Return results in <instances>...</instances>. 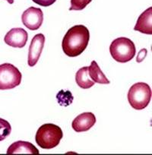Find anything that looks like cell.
<instances>
[{"label":"cell","mask_w":152,"mask_h":155,"mask_svg":"<svg viewBox=\"0 0 152 155\" xmlns=\"http://www.w3.org/2000/svg\"><path fill=\"white\" fill-rule=\"evenodd\" d=\"M6 153L7 154H39L40 152L31 142L18 141L9 146Z\"/></svg>","instance_id":"10"},{"label":"cell","mask_w":152,"mask_h":155,"mask_svg":"<svg viewBox=\"0 0 152 155\" xmlns=\"http://www.w3.org/2000/svg\"><path fill=\"white\" fill-rule=\"evenodd\" d=\"M23 25L31 31L38 30L44 21V13L39 8L30 7L25 10L21 15Z\"/></svg>","instance_id":"6"},{"label":"cell","mask_w":152,"mask_h":155,"mask_svg":"<svg viewBox=\"0 0 152 155\" xmlns=\"http://www.w3.org/2000/svg\"><path fill=\"white\" fill-rule=\"evenodd\" d=\"M90 33L84 25H75L70 28L64 36L62 50L66 56L76 57L81 55L88 45Z\"/></svg>","instance_id":"1"},{"label":"cell","mask_w":152,"mask_h":155,"mask_svg":"<svg viewBox=\"0 0 152 155\" xmlns=\"http://www.w3.org/2000/svg\"><path fill=\"white\" fill-rule=\"evenodd\" d=\"M91 1L92 0H71V7L69 10L81 11L84 9L89 3H91Z\"/></svg>","instance_id":"16"},{"label":"cell","mask_w":152,"mask_h":155,"mask_svg":"<svg viewBox=\"0 0 152 155\" xmlns=\"http://www.w3.org/2000/svg\"><path fill=\"white\" fill-rule=\"evenodd\" d=\"M44 44L45 37L43 34H36L33 37L28 51V64L30 67H34L37 63L43 52Z\"/></svg>","instance_id":"7"},{"label":"cell","mask_w":152,"mask_h":155,"mask_svg":"<svg viewBox=\"0 0 152 155\" xmlns=\"http://www.w3.org/2000/svg\"><path fill=\"white\" fill-rule=\"evenodd\" d=\"M88 72L92 81H94L95 83L101 84H109L110 83L105 74L101 70L96 61L91 62V65L88 67Z\"/></svg>","instance_id":"13"},{"label":"cell","mask_w":152,"mask_h":155,"mask_svg":"<svg viewBox=\"0 0 152 155\" xmlns=\"http://www.w3.org/2000/svg\"><path fill=\"white\" fill-rule=\"evenodd\" d=\"M56 98H57L59 104L61 106H65V107L71 104L73 101L72 94L68 91H64L62 90L60 91L59 93L56 95Z\"/></svg>","instance_id":"14"},{"label":"cell","mask_w":152,"mask_h":155,"mask_svg":"<svg viewBox=\"0 0 152 155\" xmlns=\"http://www.w3.org/2000/svg\"><path fill=\"white\" fill-rule=\"evenodd\" d=\"M12 132V126L7 120L0 118V141L5 140Z\"/></svg>","instance_id":"15"},{"label":"cell","mask_w":152,"mask_h":155,"mask_svg":"<svg viewBox=\"0 0 152 155\" xmlns=\"http://www.w3.org/2000/svg\"><path fill=\"white\" fill-rule=\"evenodd\" d=\"M134 30L142 34H152V8L150 7L140 15Z\"/></svg>","instance_id":"11"},{"label":"cell","mask_w":152,"mask_h":155,"mask_svg":"<svg viewBox=\"0 0 152 155\" xmlns=\"http://www.w3.org/2000/svg\"><path fill=\"white\" fill-rule=\"evenodd\" d=\"M151 89L144 82L134 84L128 92V101L131 107L136 110L145 109L151 100Z\"/></svg>","instance_id":"4"},{"label":"cell","mask_w":152,"mask_h":155,"mask_svg":"<svg viewBox=\"0 0 152 155\" xmlns=\"http://www.w3.org/2000/svg\"><path fill=\"white\" fill-rule=\"evenodd\" d=\"M63 137V132L59 126L52 123L41 126L35 136L37 144L43 149H52L58 146Z\"/></svg>","instance_id":"2"},{"label":"cell","mask_w":152,"mask_h":155,"mask_svg":"<svg viewBox=\"0 0 152 155\" xmlns=\"http://www.w3.org/2000/svg\"><path fill=\"white\" fill-rule=\"evenodd\" d=\"M22 74L18 68L10 63L0 65V90H10L20 85Z\"/></svg>","instance_id":"5"},{"label":"cell","mask_w":152,"mask_h":155,"mask_svg":"<svg viewBox=\"0 0 152 155\" xmlns=\"http://www.w3.org/2000/svg\"><path fill=\"white\" fill-rule=\"evenodd\" d=\"M28 34L25 29L21 28H12L5 36L4 41L7 45L14 48H23L28 42Z\"/></svg>","instance_id":"8"},{"label":"cell","mask_w":152,"mask_h":155,"mask_svg":"<svg viewBox=\"0 0 152 155\" xmlns=\"http://www.w3.org/2000/svg\"><path fill=\"white\" fill-rule=\"evenodd\" d=\"M6 1L9 4H13V3H14V0H6Z\"/></svg>","instance_id":"18"},{"label":"cell","mask_w":152,"mask_h":155,"mask_svg":"<svg viewBox=\"0 0 152 155\" xmlns=\"http://www.w3.org/2000/svg\"><path fill=\"white\" fill-rule=\"evenodd\" d=\"M111 56L115 61L125 63L132 60L135 56V45L130 39L119 37L111 43L110 47Z\"/></svg>","instance_id":"3"},{"label":"cell","mask_w":152,"mask_h":155,"mask_svg":"<svg viewBox=\"0 0 152 155\" xmlns=\"http://www.w3.org/2000/svg\"><path fill=\"white\" fill-rule=\"evenodd\" d=\"M96 123V117L92 113H83L72 121L71 127L76 132H87Z\"/></svg>","instance_id":"9"},{"label":"cell","mask_w":152,"mask_h":155,"mask_svg":"<svg viewBox=\"0 0 152 155\" xmlns=\"http://www.w3.org/2000/svg\"><path fill=\"white\" fill-rule=\"evenodd\" d=\"M32 1L41 6L47 7L53 5L54 2H56V0H32Z\"/></svg>","instance_id":"17"},{"label":"cell","mask_w":152,"mask_h":155,"mask_svg":"<svg viewBox=\"0 0 152 155\" xmlns=\"http://www.w3.org/2000/svg\"><path fill=\"white\" fill-rule=\"evenodd\" d=\"M75 81L78 87L82 89L91 88L95 84L89 75L88 67L87 66L82 67L77 71L75 74Z\"/></svg>","instance_id":"12"}]
</instances>
